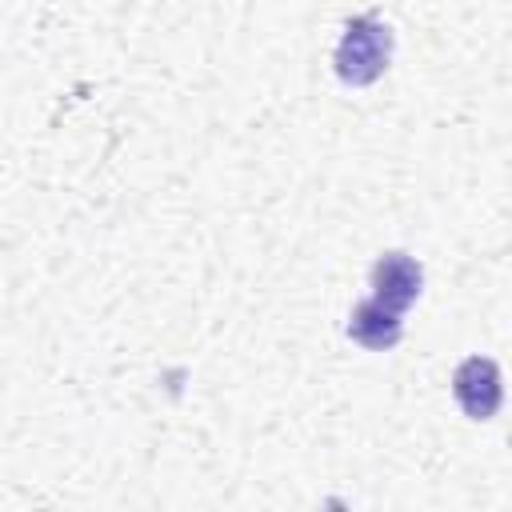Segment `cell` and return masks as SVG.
<instances>
[{
    "mask_svg": "<svg viewBox=\"0 0 512 512\" xmlns=\"http://www.w3.org/2000/svg\"><path fill=\"white\" fill-rule=\"evenodd\" d=\"M392 60V32L376 16H352L344 24V36L336 44V76L348 88H368L384 76Z\"/></svg>",
    "mask_w": 512,
    "mask_h": 512,
    "instance_id": "obj_1",
    "label": "cell"
},
{
    "mask_svg": "<svg viewBox=\"0 0 512 512\" xmlns=\"http://www.w3.org/2000/svg\"><path fill=\"white\" fill-rule=\"evenodd\" d=\"M452 396L456 404L464 408L468 420H492L500 400H504V388H500V368L496 360L488 356H468L456 376H452Z\"/></svg>",
    "mask_w": 512,
    "mask_h": 512,
    "instance_id": "obj_2",
    "label": "cell"
},
{
    "mask_svg": "<svg viewBox=\"0 0 512 512\" xmlns=\"http://www.w3.org/2000/svg\"><path fill=\"white\" fill-rule=\"evenodd\" d=\"M420 288H424V272H420V264L412 256L388 252V256H380L372 264V292H376L380 304L404 312L420 296Z\"/></svg>",
    "mask_w": 512,
    "mask_h": 512,
    "instance_id": "obj_3",
    "label": "cell"
},
{
    "mask_svg": "<svg viewBox=\"0 0 512 512\" xmlns=\"http://www.w3.org/2000/svg\"><path fill=\"white\" fill-rule=\"evenodd\" d=\"M348 336H352L360 348H368V352H388L392 344H400L404 320H400L396 308H388V304H380V300L372 296V300H360V304L352 308V316H348Z\"/></svg>",
    "mask_w": 512,
    "mask_h": 512,
    "instance_id": "obj_4",
    "label": "cell"
}]
</instances>
